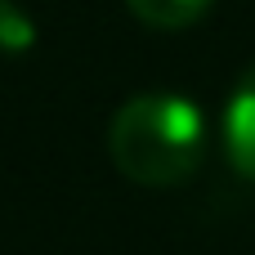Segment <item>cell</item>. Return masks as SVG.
Returning a JSON list of instances; mask_svg holds the SVG:
<instances>
[{
	"mask_svg": "<svg viewBox=\"0 0 255 255\" xmlns=\"http://www.w3.org/2000/svg\"><path fill=\"white\" fill-rule=\"evenodd\" d=\"M31 40H36L31 18L13 0H0V49H27Z\"/></svg>",
	"mask_w": 255,
	"mask_h": 255,
	"instance_id": "4",
	"label": "cell"
},
{
	"mask_svg": "<svg viewBox=\"0 0 255 255\" xmlns=\"http://www.w3.org/2000/svg\"><path fill=\"white\" fill-rule=\"evenodd\" d=\"M130 13L143 22V27H157V31H179V27H193L197 18H206V9L215 0H126Z\"/></svg>",
	"mask_w": 255,
	"mask_h": 255,
	"instance_id": "3",
	"label": "cell"
},
{
	"mask_svg": "<svg viewBox=\"0 0 255 255\" xmlns=\"http://www.w3.org/2000/svg\"><path fill=\"white\" fill-rule=\"evenodd\" d=\"M224 152L233 170L255 184V67L238 81L229 108H224Z\"/></svg>",
	"mask_w": 255,
	"mask_h": 255,
	"instance_id": "2",
	"label": "cell"
},
{
	"mask_svg": "<svg viewBox=\"0 0 255 255\" xmlns=\"http://www.w3.org/2000/svg\"><path fill=\"white\" fill-rule=\"evenodd\" d=\"M112 166L143 188H175L206 161V117L179 94H134L108 126Z\"/></svg>",
	"mask_w": 255,
	"mask_h": 255,
	"instance_id": "1",
	"label": "cell"
}]
</instances>
